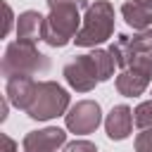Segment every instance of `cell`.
<instances>
[{"label": "cell", "instance_id": "1", "mask_svg": "<svg viewBox=\"0 0 152 152\" xmlns=\"http://www.w3.org/2000/svg\"><path fill=\"white\" fill-rule=\"evenodd\" d=\"M48 17L43 26V40L50 48H64L71 43L81 28L83 17L78 14V0H45Z\"/></svg>", "mask_w": 152, "mask_h": 152}, {"label": "cell", "instance_id": "2", "mask_svg": "<svg viewBox=\"0 0 152 152\" xmlns=\"http://www.w3.org/2000/svg\"><path fill=\"white\" fill-rule=\"evenodd\" d=\"M81 7L86 12H83L81 28L74 38L76 45L95 48V45L109 40L112 33H114V5L107 2V0H95V2L81 0Z\"/></svg>", "mask_w": 152, "mask_h": 152}, {"label": "cell", "instance_id": "3", "mask_svg": "<svg viewBox=\"0 0 152 152\" xmlns=\"http://www.w3.org/2000/svg\"><path fill=\"white\" fill-rule=\"evenodd\" d=\"M0 69H2V76H5V78L14 76V74L33 76V74L48 71V69H50V59L36 48V43L12 40V43H7V48H5Z\"/></svg>", "mask_w": 152, "mask_h": 152}, {"label": "cell", "instance_id": "4", "mask_svg": "<svg viewBox=\"0 0 152 152\" xmlns=\"http://www.w3.org/2000/svg\"><path fill=\"white\" fill-rule=\"evenodd\" d=\"M69 112V93L57 81H38L31 104L26 107V116L33 121H50Z\"/></svg>", "mask_w": 152, "mask_h": 152}, {"label": "cell", "instance_id": "5", "mask_svg": "<svg viewBox=\"0 0 152 152\" xmlns=\"http://www.w3.org/2000/svg\"><path fill=\"white\" fill-rule=\"evenodd\" d=\"M116 90L124 97H138L147 90L152 83V52H140L133 57V62L119 71L116 76Z\"/></svg>", "mask_w": 152, "mask_h": 152}, {"label": "cell", "instance_id": "6", "mask_svg": "<svg viewBox=\"0 0 152 152\" xmlns=\"http://www.w3.org/2000/svg\"><path fill=\"white\" fill-rule=\"evenodd\" d=\"M64 124H66V131L76 135H88L102 124V109L95 100H78L64 114Z\"/></svg>", "mask_w": 152, "mask_h": 152}, {"label": "cell", "instance_id": "7", "mask_svg": "<svg viewBox=\"0 0 152 152\" xmlns=\"http://www.w3.org/2000/svg\"><path fill=\"white\" fill-rule=\"evenodd\" d=\"M62 74H64L66 83L78 93H88L100 83V76H97V69H95V62H93L90 52L88 55H74L64 64Z\"/></svg>", "mask_w": 152, "mask_h": 152}, {"label": "cell", "instance_id": "8", "mask_svg": "<svg viewBox=\"0 0 152 152\" xmlns=\"http://www.w3.org/2000/svg\"><path fill=\"white\" fill-rule=\"evenodd\" d=\"M62 145H66V131L48 126L40 131H28L21 140V152H59Z\"/></svg>", "mask_w": 152, "mask_h": 152}, {"label": "cell", "instance_id": "9", "mask_svg": "<svg viewBox=\"0 0 152 152\" xmlns=\"http://www.w3.org/2000/svg\"><path fill=\"white\" fill-rule=\"evenodd\" d=\"M33 93H36V81L33 76H26V74H14L5 81V97L10 100V104H14L17 109H24L31 104L33 100Z\"/></svg>", "mask_w": 152, "mask_h": 152}, {"label": "cell", "instance_id": "10", "mask_svg": "<svg viewBox=\"0 0 152 152\" xmlns=\"http://www.w3.org/2000/svg\"><path fill=\"white\" fill-rule=\"evenodd\" d=\"M133 109L128 104H114L104 119V131L109 140H126L133 128Z\"/></svg>", "mask_w": 152, "mask_h": 152}, {"label": "cell", "instance_id": "11", "mask_svg": "<svg viewBox=\"0 0 152 152\" xmlns=\"http://www.w3.org/2000/svg\"><path fill=\"white\" fill-rule=\"evenodd\" d=\"M43 26H45V17L36 10H26L17 17V40H26V43H38L43 40Z\"/></svg>", "mask_w": 152, "mask_h": 152}, {"label": "cell", "instance_id": "12", "mask_svg": "<svg viewBox=\"0 0 152 152\" xmlns=\"http://www.w3.org/2000/svg\"><path fill=\"white\" fill-rule=\"evenodd\" d=\"M121 14H124L126 24L133 26L135 31L152 28V10H147V7H142V5H138L133 0H128V2L121 5Z\"/></svg>", "mask_w": 152, "mask_h": 152}, {"label": "cell", "instance_id": "13", "mask_svg": "<svg viewBox=\"0 0 152 152\" xmlns=\"http://www.w3.org/2000/svg\"><path fill=\"white\" fill-rule=\"evenodd\" d=\"M90 57H93V62H95L100 83H102V81H109V78L114 76V66H116V62H114V57L109 55V50H93Z\"/></svg>", "mask_w": 152, "mask_h": 152}, {"label": "cell", "instance_id": "14", "mask_svg": "<svg viewBox=\"0 0 152 152\" xmlns=\"http://www.w3.org/2000/svg\"><path fill=\"white\" fill-rule=\"evenodd\" d=\"M133 121L135 126L142 131V128H152V100L147 102H140L135 109H133Z\"/></svg>", "mask_w": 152, "mask_h": 152}, {"label": "cell", "instance_id": "15", "mask_svg": "<svg viewBox=\"0 0 152 152\" xmlns=\"http://www.w3.org/2000/svg\"><path fill=\"white\" fill-rule=\"evenodd\" d=\"M135 152H152V128H142L135 135Z\"/></svg>", "mask_w": 152, "mask_h": 152}, {"label": "cell", "instance_id": "16", "mask_svg": "<svg viewBox=\"0 0 152 152\" xmlns=\"http://www.w3.org/2000/svg\"><path fill=\"white\" fill-rule=\"evenodd\" d=\"M64 152H97V147L90 140H71V142H66Z\"/></svg>", "mask_w": 152, "mask_h": 152}, {"label": "cell", "instance_id": "17", "mask_svg": "<svg viewBox=\"0 0 152 152\" xmlns=\"http://www.w3.org/2000/svg\"><path fill=\"white\" fill-rule=\"evenodd\" d=\"M5 17H7V19H5V36H7L10 28H12V24H14V14H12V7H10L7 2H5Z\"/></svg>", "mask_w": 152, "mask_h": 152}, {"label": "cell", "instance_id": "18", "mask_svg": "<svg viewBox=\"0 0 152 152\" xmlns=\"http://www.w3.org/2000/svg\"><path fill=\"white\" fill-rule=\"evenodd\" d=\"M2 152H17V142L7 133H2Z\"/></svg>", "mask_w": 152, "mask_h": 152}, {"label": "cell", "instance_id": "19", "mask_svg": "<svg viewBox=\"0 0 152 152\" xmlns=\"http://www.w3.org/2000/svg\"><path fill=\"white\" fill-rule=\"evenodd\" d=\"M7 107H10V100L2 97V104H0V121H5V116H7Z\"/></svg>", "mask_w": 152, "mask_h": 152}, {"label": "cell", "instance_id": "20", "mask_svg": "<svg viewBox=\"0 0 152 152\" xmlns=\"http://www.w3.org/2000/svg\"><path fill=\"white\" fill-rule=\"evenodd\" d=\"M133 2H138V5H142V7H147V10H152V0H133Z\"/></svg>", "mask_w": 152, "mask_h": 152}]
</instances>
